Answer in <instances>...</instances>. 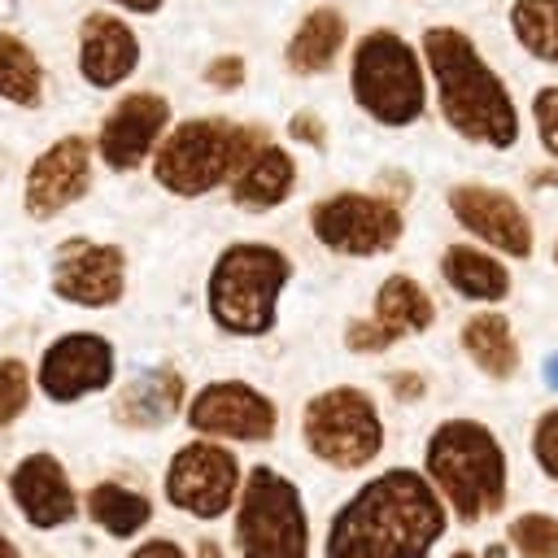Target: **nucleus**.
Returning a JSON list of instances; mask_svg holds the SVG:
<instances>
[{
  "label": "nucleus",
  "mask_w": 558,
  "mask_h": 558,
  "mask_svg": "<svg viewBox=\"0 0 558 558\" xmlns=\"http://www.w3.org/2000/svg\"><path fill=\"white\" fill-rule=\"evenodd\" d=\"M118 384V349L100 331H61L44 344L35 366V392L52 405H78Z\"/></svg>",
  "instance_id": "9b49d317"
},
{
  "label": "nucleus",
  "mask_w": 558,
  "mask_h": 558,
  "mask_svg": "<svg viewBox=\"0 0 558 558\" xmlns=\"http://www.w3.org/2000/svg\"><path fill=\"white\" fill-rule=\"evenodd\" d=\"M532 126L549 161H558V83H545L532 92Z\"/></svg>",
  "instance_id": "2f4dec72"
},
{
  "label": "nucleus",
  "mask_w": 558,
  "mask_h": 558,
  "mask_svg": "<svg viewBox=\"0 0 558 558\" xmlns=\"http://www.w3.org/2000/svg\"><path fill=\"white\" fill-rule=\"evenodd\" d=\"M0 558H22V549H17V545H13L4 532H0Z\"/></svg>",
  "instance_id": "ea45409f"
},
{
  "label": "nucleus",
  "mask_w": 558,
  "mask_h": 558,
  "mask_svg": "<svg viewBox=\"0 0 558 558\" xmlns=\"http://www.w3.org/2000/svg\"><path fill=\"white\" fill-rule=\"evenodd\" d=\"M83 514L113 541H135L153 523V497L118 480H96L83 497Z\"/></svg>",
  "instance_id": "393cba45"
},
{
  "label": "nucleus",
  "mask_w": 558,
  "mask_h": 558,
  "mask_svg": "<svg viewBox=\"0 0 558 558\" xmlns=\"http://www.w3.org/2000/svg\"><path fill=\"white\" fill-rule=\"evenodd\" d=\"M144 61V44L131 26V17L113 13V9H92L78 22V48H74V65L78 78L92 92H118L122 83H131V74Z\"/></svg>",
  "instance_id": "f3484780"
},
{
  "label": "nucleus",
  "mask_w": 558,
  "mask_h": 558,
  "mask_svg": "<svg viewBox=\"0 0 558 558\" xmlns=\"http://www.w3.org/2000/svg\"><path fill=\"white\" fill-rule=\"evenodd\" d=\"M9 501H13V510L35 532H57V527L74 523V514L83 510L78 488H74L65 462L57 453H48V449H35V453L13 462V471H9Z\"/></svg>",
  "instance_id": "a211bd4d"
},
{
  "label": "nucleus",
  "mask_w": 558,
  "mask_h": 558,
  "mask_svg": "<svg viewBox=\"0 0 558 558\" xmlns=\"http://www.w3.org/2000/svg\"><path fill=\"white\" fill-rule=\"evenodd\" d=\"M126 558H187V549H183L174 536H148V541H140Z\"/></svg>",
  "instance_id": "c9c22d12"
},
{
  "label": "nucleus",
  "mask_w": 558,
  "mask_h": 558,
  "mask_svg": "<svg viewBox=\"0 0 558 558\" xmlns=\"http://www.w3.org/2000/svg\"><path fill=\"white\" fill-rule=\"evenodd\" d=\"M240 484H244V466L231 453V445H218V440H205V436L183 440L170 453L166 471H161L166 501L179 514L201 519V523H214V519L231 514L235 497H240Z\"/></svg>",
  "instance_id": "9d476101"
},
{
  "label": "nucleus",
  "mask_w": 558,
  "mask_h": 558,
  "mask_svg": "<svg viewBox=\"0 0 558 558\" xmlns=\"http://www.w3.org/2000/svg\"><path fill=\"white\" fill-rule=\"evenodd\" d=\"M301 445L331 471H366L388 445L379 401L357 384L314 392L301 405Z\"/></svg>",
  "instance_id": "6e6552de"
},
{
  "label": "nucleus",
  "mask_w": 558,
  "mask_h": 558,
  "mask_svg": "<svg viewBox=\"0 0 558 558\" xmlns=\"http://www.w3.org/2000/svg\"><path fill=\"white\" fill-rule=\"evenodd\" d=\"M270 135L253 122H231L222 113H196L170 122L161 135L148 170L153 183L174 201H201L209 192H222L235 170L266 144Z\"/></svg>",
  "instance_id": "39448f33"
},
{
  "label": "nucleus",
  "mask_w": 558,
  "mask_h": 558,
  "mask_svg": "<svg viewBox=\"0 0 558 558\" xmlns=\"http://www.w3.org/2000/svg\"><path fill=\"white\" fill-rule=\"evenodd\" d=\"M310 235L336 253V257H384L401 244L405 235V209L388 192H366V187H340L327 192L310 205Z\"/></svg>",
  "instance_id": "1a4fd4ad"
},
{
  "label": "nucleus",
  "mask_w": 558,
  "mask_h": 558,
  "mask_svg": "<svg viewBox=\"0 0 558 558\" xmlns=\"http://www.w3.org/2000/svg\"><path fill=\"white\" fill-rule=\"evenodd\" d=\"M31 397H35V371L13 353L0 357V432L31 410Z\"/></svg>",
  "instance_id": "c85d7f7f"
},
{
  "label": "nucleus",
  "mask_w": 558,
  "mask_h": 558,
  "mask_svg": "<svg viewBox=\"0 0 558 558\" xmlns=\"http://www.w3.org/2000/svg\"><path fill=\"white\" fill-rule=\"evenodd\" d=\"M296 179H301V166H296L292 148L279 144V140H266V144L235 170V179L227 183V196H231V205L244 209V214H270V209H279V205L292 201Z\"/></svg>",
  "instance_id": "aec40b11"
},
{
  "label": "nucleus",
  "mask_w": 558,
  "mask_h": 558,
  "mask_svg": "<svg viewBox=\"0 0 558 558\" xmlns=\"http://www.w3.org/2000/svg\"><path fill=\"white\" fill-rule=\"evenodd\" d=\"M174 113H170V100L153 87H140V92H122L109 113L100 118L96 135H92V153L105 170L113 174H131L140 166L153 161L161 135L170 131Z\"/></svg>",
  "instance_id": "2eb2a0df"
},
{
  "label": "nucleus",
  "mask_w": 558,
  "mask_h": 558,
  "mask_svg": "<svg viewBox=\"0 0 558 558\" xmlns=\"http://www.w3.org/2000/svg\"><path fill=\"white\" fill-rule=\"evenodd\" d=\"M100 9H113L122 17H157L166 9V0H100Z\"/></svg>",
  "instance_id": "e433bc0d"
},
{
  "label": "nucleus",
  "mask_w": 558,
  "mask_h": 558,
  "mask_svg": "<svg viewBox=\"0 0 558 558\" xmlns=\"http://www.w3.org/2000/svg\"><path fill=\"white\" fill-rule=\"evenodd\" d=\"M349 96L384 131L414 126L432 105L418 44L392 26H371L357 35L349 48Z\"/></svg>",
  "instance_id": "423d86ee"
},
{
  "label": "nucleus",
  "mask_w": 558,
  "mask_h": 558,
  "mask_svg": "<svg viewBox=\"0 0 558 558\" xmlns=\"http://www.w3.org/2000/svg\"><path fill=\"white\" fill-rule=\"evenodd\" d=\"M384 384H388V397L401 401V405H418V401L427 397V375H423V371H410V366L388 371Z\"/></svg>",
  "instance_id": "f704fd0d"
},
{
  "label": "nucleus",
  "mask_w": 558,
  "mask_h": 558,
  "mask_svg": "<svg viewBox=\"0 0 558 558\" xmlns=\"http://www.w3.org/2000/svg\"><path fill=\"white\" fill-rule=\"evenodd\" d=\"M418 471L445 501L449 519L462 527H475L506 510L510 497V458L501 436L466 414L440 418L423 440Z\"/></svg>",
  "instance_id": "7ed1b4c3"
},
{
  "label": "nucleus",
  "mask_w": 558,
  "mask_h": 558,
  "mask_svg": "<svg viewBox=\"0 0 558 558\" xmlns=\"http://www.w3.org/2000/svg\"><path fill=\"white\" fill-rule=\"evenodd\" d=\"M436 266H440L445 288H449L458 301L480 305V310H497V305L510 296V288H514L510 266H506L497 253H488V248H480V244H466V240L445 244V253H440Z\"/></svg>",
  "instance_id": "412c9836"
},
{
  "label": "nucleus",
  "mask_w": 558,
  "mask_h": 558,
  "mask_svg": "<svg viewBox=\"0 0 558 558\" xmlns=\"http://www.w3.org/2000/svg\"><path fill=\"white\" fill-rule=\"evenodd\" d=\"M449 523L418 466H384L336 506L323 558H432Z\"/></svg>",
  "instance_id": "f257e3e1"
},
{
  "label": "nucleus",
  "mask_w": 558,
  "mask_h": 558,
  "mask_svg": "<svg viewBox=\"0 0 558 558\" xmlns=\"http://www.w3.org/2000/svg\"><path fill=\"white\" fill-rule=\"evenodd\" d=\"M506 549H514V558H558V514L519 510L506 523Z\"/></svg>",
  "instance_id": "cd10ccee"
},
{
  "label": "nucleus",
  "mask_w": 558,
  "mask_h": 558,
  "mask_svg": "<svg viewBox=\"0 0 558 558\" xmlns=\"http://www.w3.org/2000/svg\"><path fill=\"white\" fill-rule=\"evenodd\" d=\"M96 183V153L92 135H57L48 148H39L26 161L22 174V214L31 222H52L70 205H78Z\"/></svg>",
  "instance_id": "ddd939ff"
},
{
  "label": "nucleus",
  "mask_w": 558,
  "mask_h": 558,
  "mask_svg": "<svg viewBox=\"0 0 558 558\" xmlns=\"http://www.w3.org/2000/svg\"><path fill=\"white\" fill-rule=\"evenodd\" d=\"M187 410V379L179 366H144L113 388V423L126 432H161Z\"/></svg>",
  "instance_id": "6ab92c4d"
},
{
  "label": "nucleus",
  "mask_w": 558,
  "mask_h": 558,
  "mask_svg": "<svg viewBox=\"0 0 558 558\" xmlns=\"http://www.w3.org/2000/svg\"><path fill=\"white\" fill-rule=\"evenodd\" d=\"M392 344H401L384 323H375L371 314H362V318H349L344 323V349L349 353H357V357H375V353H388Z\"/></svg>",
  "instance_id": "7c9ffc66"
},
{
  "label": "nucleus",
  "mask_w": 558,
  "mask_h": 558,
  "mask_svg": "<svg viewBox=\"0 0 558 558\" xmlns=\"http://www.w3.org/2000/svg\"><path fill=\"white\" fill-rule=\"evenodd\" d=\"M235 558H310V514L296 480L257 462L244 471L231 510Z\"/></svg>",
  "instance_id": "0eeeda50"
},
{
  "label": "nucleus",
  "mask_w": 558,
  "mask_h": 558,
  "mask_svg": "<svg viewBox=\"0 0 558 558\" xmlns=\"http://www.w3.org/2000/svg\"><path fill=\"white\" fill-rule=\"evenodd\" d=\"M541 379H545V388L558 392V353H549V357L541 362Z\"/></svg>",
  "instance_id": "4c0bfd02"
},
{
  "label": "nucleus",
  "mask_w": 558,
  "mask_h": 558,
  "mask_svg": "<svg viewBox=\"0 0 558 558\" xmlns=\"http://www.w3.org/2000/svg\"><path fill=\"white\" fill-rule=\"evenodd\" d=\"M344 48H349V17L336 4H314L292 26L283 44V65L296 78H314V74H327L344 57Z\"/></svg>",
  "instance_id": "5701e85b"
},
{
  "label": "nucleus",
  "mask_w": 558,
  "mask_h": 558,
  "mask_svg": "<svg viewBox=\"0 0 558 558\" xmlns=\"http://www.w3.org/2000/svg\"><path fill=\"white\" fill-rule=\"evenodd\" d=\"M453 222L501 262H527L536 253V227L514 192L493 183H453L445 192Z\"/></svg>",
  "instance_id": "4468645a"
},
{
  "label": "nucleus",
  "mask_w": 558,
  "mask_h": 558,
  "mask_svg": "<svg viewBox=\"0 0 558 558\" xmlns=\"http://www.w3.org/2000/svg\"><path fill=\"white\" fill-rule=\"evenodd\" d=\"M183 423L218 445H266L279 432V405L248 379H209L187 397Z\"/></svg>",
  "instance_id": "f8f14e48"
},
{
  "label": "nucleus",
  "mask_w": 558,
  "mask_h": 558,
  "mask_svg": "<svg viewBox=\"0 0 558 558\" xmlns=\"http://www.w3.org/2000/svg\"><path fill=\"white\" fill-rule=\"evenodd\" d=\"M44 96H48L44 57L17 31H0V100L13 109H39Z\"/></svg>",
  "instance_id": "a878e982"
},
{
  "label": "nucleus",
  "mask_w": 558,
  "mask_h": 558,
  "mask_svg": "<svg viewBox=\"0 0 558 558\" xmlns=\"http://www.w3.org/2000/svg\"><path fill=\"white\" fill-rule=\"evenodd\" d=\"M48 288L65 305L113 310L126 296V253L96 235H70L52 253Z\"/></svg>",
  "instance_id": "dca6fc26"
},
{
  "label": "nucleus",
  "mask_w": 558,
  "mask_h": 558,
  "mask_svg": "<svg viewBox=\"0 0 558 558\" xmlns=\"http://www.w3.org/2000/svg\"><path fill=\"white\" fill-rule=\"evenodd\" d=\"M201 83H205L209 92H222V96H231V92H240V87L248 83V61H244L240 52H214V57L205 61V74H201Z\"/></svg>",
  "instance_id": "473e14b6"
},
{
  "label": "nucleus",
  "mask_w": 558,
  "mask_h": 558,
  "mask_svg": "<svg viewBox=\"0 0 558 558\" xmlns=\"http://www.w3.org/2000/svg\"><path fill=\"white\" fill-rule=\"evenodd\" d=\"M196 558H222V545H218V541H209V536H201V545H196Z\"/></svg>",
  "instance_id": "58836bf2"
},
{
  "label": "nucleus",
  "mask_w": 558,
  "mask_h": 558,
  "mask_svg": "<svg viewBox=\"0 0 558 558\" xmlns=\"http://www.w3.org/2000/svg\"><path fill=\"white\" fill-rule=\"evenodd\" d=\"M283 135H288L292 144H301V148L323 153V148H327V118H323V113H314V109H296V113L288 118Z\"/></svg>",
  "instance_id": "72a5a7b5"
},
{
  "label": "nucleus",
  "mask_w": 558,
  "mask_h": 558,
  "mask_svg": "<svg viewBox=\"0 0 558 558\" xmlns=\"http://www.w3.org/2000/svg\"><path fill=\"white\" fill-rule=\"evenodd\" d=\"M527 453H532L536 471H541L549 484H558V405H549V410H541V414L532 418Z\"/></svg>",
  "instance_id": "c756f323"
},
{
  "label": "nucleus",
  "mask_w": 558,
  "mask_h": 558,
  "mask_svg": "<svg viewBox=\"0 0 558 558\" xmlns=\"http://www.w3.org/2000/svg\"><path fill=\"white\" fill-rule=\"evenodd\" d=\"M458 349L462 357L488 379V384H510L523 371V349L514 336L510 314L501 310H475L458 327Z\"/></svg>",
  "instance_id": "4be33fe9"
},
{
  "label": "nucleus",
  "mask_w": 558,
  "mask_h": 558,
  "mask_svg": "<svg viewBox=\"0 0 558 558\" xmlns=\"http://www.w3.org/2000/svg\"><path fill=\"white\" fill-rule=\"evenodd\" d=\"M549 257H554V270H558V235H554V253Z\"/></svg>",
  "instance_id": "79ce46f5"
},
{
  "label": "nucleus",
  "mask_w": 558,
  "mask_h": 558,
  "mask_svg": "<svg viewBox=\"0 0 558 558\" xmlns=\"http://www.w3.org/2000/svg\"><path fill=\"white\" fill-rule=\"evenodd\" d=\"M371 318L384 323L397 340L423 336V331L436 327V301H432V292L414 275L397 270V275H384L379 279V288L371 296Z\"/></svg>",
  "instance_id": "b1692460"
},
{
  "label": "nucleus",
  "mask_w": 558,
  "mask_h": 558,
  "mask_svg": "<svg viewBox=\"0 0 558 558\" xmlns=\"http://www.w3.org/2000/svg\"><path fill=\"white\" fill-rule=\"evenodd\" d=\"M506 22L532 61L558 65V0H510Z\"/></svg>",
  "instance_id": "bb28decb"
},
{
  "label": "nucleus",
  "mask_w": 558,
  "mask_h": 558,
  "mask_svg": "<svg viewBox=\"0 0 558 558\" xmlns=\"http://www.w3.org/2000/svg\"><path fill=\"white\" fill-rule=\"evenodd\" d=\"M449 558H480V554H471V549H453Z\"/></svg>",
  "instance_id": "a19ab883"
},
{
  "label": "nucleus",
  "mask_w": 558,
  "mask_h": 558,
  "mask_svg": "<svg viewBox=\"0 0 558 558\" xmlns=\"http://www.w3.org/2000/svg\"><path fill=\"white\" fill-rule=\"evenodd\" d=\"M427 87L436 96L440 122L480 148L510 153L519 144V105L506 87V78L493 70V61L480 52V44L449 22H436L418 35Z\"/></svg>",
  "instance_id": "f03ea898"
},
{
  "label": "nucleus",
  "mask_w": 558,
  "mask_h": 558,
  "mask_svg": "<svg viewBox=\"0 0 558 558\" xmlns=\"http://www.w3.org/2000/svg\"><path fill=\"white\" fill-rule=\"evenodd\" d=\"M296 275L288 248L270 240H231L209 262L205 314L231 340H262L279 323V301Z\"/></svg>",
  "instance_id": "20e7f679"
}]
</instances>
